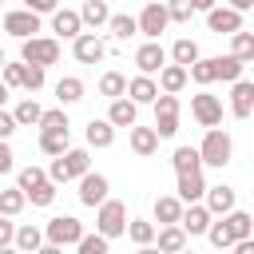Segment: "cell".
Wrapping results in <instances>:
<instances>
[{
	"mask_svg": "<svg viewBox=\"0 0 254 254\" xmlns=\"http://www.w3.org/2000/svg\"><path fill=\"white\" fill-rule=\"evenodd\" d=\"M91 171V155L83 151V147H71L67 155H60V159H52V167H48V183H71V179H83Z\"/></svg>",
	"mask_w": 254,
	"mask_h": 254,
	"instance_id": "6da1fadb",
	"label": "cell"
},
{
	"mask_svg": "<svg viewBox=\"0 0 254 254\" xmlns=\"http://www.w3.org/2000/svg\"><path fill=\"white\" fill-rule=\"evenodd\" d=\"M230 155H234V139H230V131H222V127H214V131H206L202 135V143H198V159H202V167H226L230 163Z\"/></svg>",
	"mask_w": 254,
	"mask_h": 254,
	"instance_id": "7a4b0ae2",
	"label": "cell"
},
{
	"mask_svg": "<svg viewBox=\"0 0 254 254\" xmlns=\"http://www.w3.org/2000/svg\"><path fill=\"white\" fill-rule=\"evenodd\" d=\"M87 230H83V222L75 218V214H56V218H48V226H44V242L48 246H79V238H83Z\"/></svg>",
	"mask_w": 254,
	"mask_h": 254,
	"instance_id": "3957f363",
	"label": "cell"
},
{
	"mask_svg": "<svg viewBox=\"0 0 254 254\" xmlns=\"http://www.w3.org/2000/svg\"><path fill=\"white\" fill-rule=\"evenodd\" d=\"M60 60V40L56 36H36V40H24L20 44V64H32V67H52Z\"/></svg>",
	"mask_w": 254,
	"mask_h": 254,
	"instance_id": "277c9868",
	"label": "cell"
},
{
	"mask_svg": "<svg viewBox=\"0 0 254 254\" xmlns=\"http://www.w3.org/2000/svg\"><path fill=\"white\" fill-rule=\"evenodd\" d=\"M95 234L99 238H119V234H127V206L119 202V198H107L99 210H95Z\"/></svg>",
	"mask_w": 254,
	"mask_h": 254,
	"instance_id": "5b68a950",
	"label": "cell"
},
{
	"mask_svg": "<svg viewBox=\"0 0 254 254\" xmlns=\"http://www.w3.org/2000/svg\"><path fill=\"white\" fill-rule=\"evenodd\" d=\"M139 24V36H147V44H159V36L167 32L171 16H167V4H143V12L135 16Z\"/></svg>",
	"mask_w": 254,
	"mask_h": 254,
	"instance_id": "8992f818",
	"label": "cell"
},
{
	"mask_svg": "<svg viewBox=\"0 0 254 254\" xmlns=\"http://www.w3.org/2000/svg\"><path fill=\"white\" fill-rule=\"evenodd\" d=\"M155 135L159 139L179 135V95H159L155 99Z\"/></svg>",
	"mask_w": 254,
	"mask_h": 254,
	"instance_id": "52a82bcc",
	"label": "cell"
},
{
	"mask_svg": "<svg viewBox=\"0 0 254 254\" xmlns=\"http://www.w3.org/2000/svg\"><path fill=\"white\" fill-rule=\"evenodd\" d=\"M190 115L198 119V127L214 131V127L222 123V99L210 95V91H198V95H190Z\"/></svg>",
	"mask_w": 254,
	"mask_h": 254,
	"instance_id": "ba28073f",
	"label": "cell"
},
{
	"mask_svg": "<svg viewBox=\"0 0 254 254\" xmlns=\"http://www.w3.org/2000/svg\"><path fill=\"white\" fill-rule=\"evenodd\" d=\"M107 190H111L107 175H99V171H87V175L79 179V190H75V194H79V202H83V206H95V210H99V206L111 198Z\"/></svg>",
	"mask_w": 254,
	"mask_h": 254,
	"instance_id": "9c48e42d",
	"label": "cell"
},
{
	"mask_svg": "<svg viewBox=\"0 0 254 254\" xmlns=\"http://www.w3.org/2000/svg\"><path fill=\"white\" fill-rule=\"evenodd\" d=\"M4 32L16 36L20 44H24V40H36L40 16H32V12H24V8H12V12H4Z\"/></svg>",
	"mask_w": 254,
	"mask_h": 254,
	"instance_id": "30bf717a",
	"label": "cell"
},
{
	"mask_svg": "<svg viewBox=\"0 0 254 254\" xmlns=\"http://www.w3.org/2000/svg\"><path fill=\"white\" fill-rule=\"evenodd\" d=\"M135 67H139V75L155 79V75L167 67V48H163V44H139V48H135Z\"/></svg>",
	"mask_w": 254,
	"mask_h": 254,
	"instance_id": "8fae6325",
	"label": "cell"
},
{
	"mask_svg": "<svg viewBox=\"0 0 254 254\" xmlns=\"http://www.w3.org/2000/svg\"><path fill=\"white\" fill-rule=\"evenodd\" d=\"M202 206L210 210V218H226L230 210H238V206H234V187H226V183H218V187H206V198H202Z\"/></svg>",
	"mask_w": 254,
	"mask_h": 254,
	"instance_id": "7c38bea8",
	"label": "cell"
},
{
	"mask_svg": "<svg viewBox=\"0 0 254 254\" xmlns=\"http://www.w3.org/2000/svg\"><path fill=\"white\" fill-rule=\"evenodd\" d=\"M52 32H56V40H79L83 36V24H79V12L75 8H56V16H52Z\"/></svg>",
	"mask_w": 254,
	"mask_h": 254,
	"instance_id": "4fadbf2b",
	"label": "cell"
},
{
	"mask_svg": "<svg viewBox=\"0 0 254 254\" xmlns=\"http://www.w3.org/2000/svg\"><path fill=\"white\" fill-rule=\"evenodd\" d=\"M175 198H179L183 206H194V202H202V198H206V179H202V171H194V175H179Z\"/></svg>",
	"mask_w": 254,
	"mask_h": 254,
	"instance_id": "5bb4252c",
	"label": "cell"
},
{
	"mask_svg": "<svg viewBox=\"0 0 254 254\" xmlns=\"http://www.w3.org/2000/svg\"><path fill=\"white\" fill-rule=\"evenodd\" d=\"M230 115L234 119H250L254 115V79H238L230 87Z\"/></svg>",
	"mask_w": 254,
	"mask_h": 254,
	"instance_id": "9a60e30c",
	"label": "cell"
},
{
	"mask_svg": "<svg viewBox=\"0 0 254 254\" xmlns=\"http://www.w3.org/2000/svg\"><path fill=\"white\" fill-rule=\"evenodd\" d=\"M206 28H210V32H218V36H222V32H226V36H234V32H242V16H238L234 8H226V4H222V8L214 4V8L206 12Z\"/></svg>",
	"mask_w": 254,
	"mask_h": 254,
	"instance_id": "2e32d148",
	"label": "cell"
},
{
	"mask_svg": "<svg viewBox=\"0 0 254 254\" xmlns=\"http://www.w3.org/2000/svg\"><path fill=\"white\" fill-rule=\"evenodd\" d=\"M71 56H75L79 64H99V60L107 56V44H103L95 32H83V36L71 44Z\"/></svg>",
	"mask_w": 254,
	"mask_h": 254,
	"instance_id": "e0dca14e",
	"label": "cell"
},
{
	"mask_svg": "<svg viewBox=\"0 0 254 254\" xmlns=\"http://www.w3.org/2000/svg\"><path fill=\"white\" fill-rule=\"evenodd\" d=\"M210 210L202 206V202H194V206H183V218H179V230L183 234H206L210 230Z\"/></svg>",
	"mask_w": 254,
	"mask_h": 254,
	"instance_id": "ac0fdd59",
	"label": "cell"
},
{
	"mask_svg": "<svg viewBox=\"0 0 254 254\" xmlns=\"http://www.w3.org/2000/svg\"><path fill=\"white\" fill-rule=\"evenodd\" d=\"M127 99H131L135 107H143V103L155 107V99H159V83L147 79V75H135V79H127Z\"/></svg>",
	"mask_w": 254,
	"mask_h": 254,
	"instance_id": "d6986e66",
	"label": "cell"
},
{
	"mask_svg": "<svg viewBox=\"0 0 254 254\" xmlns=\"http://www.w3.org/2000/svg\"><path fill=\"white\" fill-rule=\"evenodd\" d=\"M167 60H171L175 67H194V64L202 60V52H198V44H194V40H187V36H183V40H175V44H171Z\"/></svg>",
	"mask_w": 254,
	"mask_h": 254,
	"instance_id": "ffe728a7",
	"label": "cell"
},
{
	"mask_svg": "<svg viewBox=\"0 0 254 254\" xmlns=\"http://www.w3.org/2000/svg\"><path fill=\"white\" fill-rule=\"evenodd\" d=\"M159 95H179L187 83H190V75H187V67H175V64H167L163 71H159Z\"/></svg>",
	"mask_w": 254,
	"mask_h": 254,
	"instance_id": "44dd1931",
	"label": "cell"
},
{
	"mask_svg": "<svg viewBox=\"0 0 254 254\" xmlns=\"http://www.w3.org/2000/svg\"><path fill=\"white\" fill-rule=\"evenodd\" d=\"M107 123H111V127H139V107L123 95V99H115V103L107 107Z\"/></svg>",
	"mask_w": 254,
	"mask_h": 254,
	"instance_id": "7402d4cb",
	"label": "cell"
},
{
	"mask_svg": "<svg viewBox=\"0 0 254 254\" xmlns=\"http://www.w3.org/2000/svg\"><path fill=\"white\" fill-rule=\"evenodd\" d=\"M179 218H183V202L175 194H159L155 198V222L159 226H179Z\"/></svg>",
	"mask_w": 254,
	"mask_h": 254,
	"instance_id": "603a6c76",
	"label": "cell"
},
{
	"mask_svg": "<svg viewBox=\"0 0 254 254\" xmlns=\"http://www.w3.org/2000/svg\"><path fill=\"white\" fill-rule=\"evenodd\" d=\"M155 250H159V254H183V250H187V234H183L179 226H159Z\"/></svg>",
	"mask_w": 254,
	"mask_h": 254,
	"instance_id": "cb8c5ba5",
	"label": "cell"
},
{
	"mask_svg": "<svg viewBox=\"0 0 254 254\" xmlns=\"http://www.w3.org/2000/svg\"><path fill=\"white\" fill-rule=\"evenodd\" d=\"M40 151L52 155V159L67 155L71 151V131H40Z\"/></svg>",
	"mask_w": 254,
	"mask_h": 254,
	"instance_id": "d4e9b609",
	"label": "cell"
},
{
	"mask_svg": "<svg viewBox=\"0 0 254 254\" xmlns=\"http://www.w3.org/2000/svg\"><path fill=\"white\" fill-rule=\"evenodd\" d=\"M131 151L139 155V159H147V155H155L159 151V135H155V127H131Z\"/></svg>",
	"mask_w": 254,
	"mask_h": 254,
	"instance_id": "484cf974",
	"label": "cell"
},
{
	"mask_svg": "<svg viewBox=\"0 0 254 254\" xmlns=\"http://www.w3.org/2000/svg\"><path fill=\"white\" fill-rule=\"evenodd\" d=\"M12 119H16V127H40V119H44V107H40L32 95H24V99L16 103V111H12Z\"/></svg>",
	"mask_w": 254,
	"mask_h": 254,
	"instance_id": "4316f807",
	"label": "cell"
},
{
	"mask_svg": "<svg viewBox=\"0 0 254 254\" xmlns=\"http://www.w3.org/2000/svg\"><path fill=\"white\" fill-rule=\"evenodd\" d=\"M155 234H159V226L151 218H127V238L135 246H155Z\"/></svg>",
	"mask_w": 254,
	"mask_h": 254,
	"instance_id": "83f0119b",
	"label": "cell"
},
{
	"mask_svg": "<svg viewBox=\"0 0 254 254\" xmlns=\"http://www.w3.org/2000/svg\"><path fill=\"white\" fill-rule=\"evenodd\" d=\"M20 254H36L40 246H44V230L40 226H32V222H24V226H16V242H12Z\"/></svg>",
	"mask_w": 254,
	"mask_h": 254,
	"instance_id": "f1b7e54d",
	"label": "cell"
},
{
	"mask_svg": "<svg viewBox=\"0 0 254 254\" xmlns=\"http://www.w3.org/2000/svg\"><path fill=\"white\" fill-rule=\"evenodd\" d=\"M56 99H60V107L79 103V99H83V79H79V75H64V79L56 83Z\"/></svg>",
	"mask_w": 254,
	"mask_h": 254,
	"instance_id": "f546056e",
	"label": "cell"
},
{
	"mask_svg": "<svg viewBox=\"0 0 254 254\" xmlns=\"http://www.w3.org/2000/svg\"><path fill=\"white\" fill-rule=\"evenodd\" d=\"M171 163H175V175H194V171H202V159H198V147H175V155H171Z\"/></svg>",
	"mask_w": 254,
	"mask_h": 254,
	"instance_id": "4dcf8cb0",
	"label": "cell"
},
{
	"mask_svg": "<svg viewBox=\"0 0 254 254\" xmlns=\"http://www.w3.org/2000/svg\"><path fill=\"white\" fill-rule=\"evenodd\" d=\"M222 222H226V230H230V238H234V242H242V238H254V218H250L246 210H230Z\"/></svg>",
	"mask_w": 254,
	"mask_h": 254,
	"instance_id": "1f68e13d",
	"label": "cell"
},
{
	"mask_svg": "<svg viewBox=\"0 0 254 254\" xmlns=\"http://www.w3.org/2000/svg\"><path fill=\"white\" fill-rule=\"evenodd\" d=\"M111 20V8L103 4V0H87L83 8H79V24H87V28H103Z\"/></svg>",
	"mask_w": 254,
	"mask_h": 254,
	"instance_id": "d6a6232c",
	"label": "cell"
},
{
	"mask_svg": "<svg viewBox=\"0 0 254 254\" xmlns=\"http://www.w3.org/2000/svg\"><path fill=\"white\" fill-rule=\"evenodd\" d=\"M99 95H107L111 103L123 99V95H127V75H123V71H103V75H99Z\"/></svg>",
	"mask_w": 254,
	"mask_h": 254,
	"instance_id": "836d02e7",
	"label": "cell"
},
{
	"mask_svg": "<svg viewBox=\"0 0 254 254\" xmlns=\"http://www.w3.org/2000/svg\"><path fill=\"white\" fill-rule=\"evenodd\" d=\"M111 143H115V127H111L107 119H91V123H87V147H99V151H103V147H111Z\"/></svg>",
	"mask_w": 254,
	"mask_h": 254,
	"instance_id": "e575fe53",
	"label": "cell"
},
{
	"mask_svg": "<svg viewBox=\"0 0 254 254\" xmlns=\"http://www.w3.org/2000/svg\"><path fill=\"white\" fill-rule=\"evenodd\" d=\"M44 183H48V171L44 167H20V175H16V190H24V198L32 190H40Z\"/></svg>",
	"mask_w": 254,
	"mask_h": 254,
	"instance_id": "d590c367",
	"label": "cell"
},
{
	"mask_svg": "<svg viewBox=\"0 0 254 254\" xmlns=\"http://www.w3.org/2000/svg\"><path fill=\"white\" fill-rule=\"evenodd\" d=\"M107 28H111V36H115V40H131V36H139V24H135V16H131V12H111Z\"/></svg>",
	"mask_w": 254,
	"mask_h": 254,
	"instance_id": "8d00e7d4",
	"label": "cell"
},
{
	"mask_svg": "<svg viewBox=\"0 0 254 254\" xmlns=\"http://www.w3.org/2000/svg\"><path fill=\"white\" fill-rule=\"evenodd\" d=\"M214 71H218V79H222V83H230V87H234V83L242 79L246 64H238L234 56H214Z\"/></svg>",
	"mask_w": 254,
	"mask_h": 254,
	"instance_id": "74e56055",
	"label": "cell"
},
{
	"mask_svg": "<svg viewBox=\"0 0 254 254\" xmlns=\"http://www.w3.org/2000/svg\"><path fill=\"white\" fill-rule=\"evenodd\" d=\"M230 56L238 64H254V32H234L230 36Z\"/></svg>",
	"mask_w": 254,
	"mask_h": 254,
	"instance_id": "f35d334b",
	"label": "cell"
},
{
	"mask_svg": "<svg viewBox=\"0 0 254 254\" xmlns=\"http://www.w3.org/2000/svg\"><path fill=\"white\" fill-rule=\"evenodd\" d=\"M28 206V198H24V190H16V187H8V190H0V218H16L20 210Z\"/></svg>",
	"mask_w": 254,
	"mask_h": 254,
	"instance_id": "ab89813d",
	"label": "cell"
},
{
	"mask_svg": "<svg viewBox=\"0 0 254 254\" xmlns=\"http://www.w3.org/2000/svg\"><path fill=\"white\" fill-rule=\"evenodd\" d=\"M187 75H190L198 87H210V83L218 79V71H214V56H210V60H198L194 67H187Z\"/></svg>",
	"mask_w": 254,
	"mask_h": 254,
	"instance_id": "60d3db41",
	"label": "cell"
},
{
	"mask_svg": "<svg viewBox=\"0 0 254 254\" xmlns=\"http://www.w3.org/2000/svg\"><path fill=\"white\" fill-rule=\"evenodd\" d=\"M40 131H71L67 111H64V107H48V111H44V119H40Z\"/></svg>",
	"mask_w": 254,
	"mask_h": 254,
	"instance_id": "b9f144b4",
	"label": "cell"
},
{
	"mask_svg": "<svg viewBox=\"0 0 254 254\" xmlns=\"http://www.w3.org/2000/svg\"><path fill=\"white\" fill-rule=\"evenodd\" d=\"M44 79H48V71L44 67H32V64H24V75H20V87L32 95V91H40L44 87Z\"/></svg>",
	"mask_w": 254,
	"mask_h": 254,
	"instance_id": "7bdbcfd3",
	"label": "cell"
},
{
	"mask_svg": "<svg viewBox=\"0 0 254 254\" xmlns=\"http://www.w3.org/2000/svg\"><path fill=\"white\" fill-rule=\"evenodd\" d=\"M206 238H210V246H218V250H226V246H234V238H230V230H226V222H222V218H214V222H210V230H206Z\"/></svg>",
	"mask_w": 254,
	"mask_h": 254,
	"instance_id": "ee69618b",
	"label": "cell"
},
{
	"mask_svg": "<svg viewBox=\"0 0 254 254\" xmlns=\"http://www.w3.org/2000/svg\"><path fill=\"white\" fill-rule=\"evenodd\" d=\"M167 16H171V24H187L194 16V4L190 0H175V4H167Z\"/></svg>",
	"mask_w": 254,
	"mask_h": 254,
	"instance_id": "f6af8a7d",
	"label": "cell"
},
{
	"mask_svg": "<svg viewBox=\"0 0 254 254\" xmlns=\"http://www.w3.org/2000/svg\"><path fill=\"white\" fill-rule=\"evenodd\" d=\"M75 254H107V238H99V234H83L79 246H75Z\"/></svg>",
	"mask_w": 254,
	"mask_h": 254,
	"instance_id": "bcb514c9",
	"label": "cell"
},
{
	"mask_svg": "<svg viewBox=\"0 0 254 254\" xmlns=\"http://www.w3.org/2000/svg\"><path fill=\"white\" fill-rule=\"evenodd\" d=\"M56 190H60L56 183H44L40 190H32V194H28V202H32V206H52V202H56Z\"/></svg>",
	"mask_w": 254,
	"mask_h": 254,
	"instance_id": "7dc6e473",
	"label": "cell"
},
{
	"mask_svg": "<svg viewBox=\"0 0 254 254\" xmlns=\"http://www.w3.org/2000/svg\"><path fill=\"white\" fill-rule=\"evenodd\" d=\"M20 75H24V64H4V71H0V83L12 91V87H20Z\"/></svg>",
	"mask_w": 254,
	"mask_h": 254,
	"instance_id": "c3c4849f",
	"label": "cell"
},
{
	"mask_svg": "<svg viewBox=\"0 0 254 254\" xmlns=\"http://www.w3.org/2000/svg\"><path fill=\"white\" fill-rule=\"evenodd\" d=\"M56 8H60L56 0H28L24 4V12H32V16H56Z\"/></svg>",
	"mask_w": 254,
	"mask_h": 254,
	"instance_id": "681fc988",
	"label": "cell"
},
{
	"mask_svg": "<svg viewBox=\"0 0 254 254\" xmlns=\"http://www.w3.org/2000/svg\"><path fill=\"white\" fill-rule=\"evenodd\" d=\"M16 135V119H12V111H0V143H8Z\"/></svg>",
	"mask_w": 254,
	"mask_h": 254,
	"instance_id": "f907efd6",
	"label": "cell"
},
{
	"mask_svg": "<svg viewBox=\"0 0 254 254\" xmlns=\"http://www.w3.org/2000/svg\"><path fill=\"white\" fill-rule=\"evenodd\" d=\"M12 242H16V222L12 218H0V250L12 246Z\"/></svg>",
	"mask_w": 254,
	"mask_h": 254,
	"instance_id": "816d5d0a",
	"label": "cell"
},
{
	"mask_svg": "<svg viewBox=\"0 0 254 254\" xmlns=\"http://www.w3.org/2000/svg\"><path fill=\"white\" fill-rule=\"evenodd\" d=\"M16 167V155H12V147L8 143H0V175H8Z\"/></svg>",
	"mask_w": 254,
	"mask_h": 254,
	"instance_id": "f5cc1de1",
	"label": "cell"
},
{
	"mask_svg": "<svg viewBox=\"0 0 254 254\" xmlns=\"http://www.w3.org/2000/svg\"><path fill=\"white\" fill-rule=\"evenodd\" d=\"M230 250H234V254H254V238H242V242H234Z\"/></svg>",
	"mask_w": 254,
	"mask_h": 254,
	"instance_id": "db71d44e",
	"label": "cell"
},
{
	"mask_svg": "<svg viewBox=\"0 0 254 254\" xmlns=\"http://www.w3.org/2000/svg\"><path fill=\"white\" fill-rule=\"evenodd\" d=\"M36 254H64V250H60V246H48V242H44V246H40Z\"/></svg>",
	"mask_w": 254,
	"mask_h": 254,
	"instance_id": "11a10c76",
	"label": "cell"
},
{
	"mask_svg": "<svg viewBox=\"0 0 254 254\" xmlns=\"http://www.w3.org/2000/svg\"><path fill=\"white\" fill-rule=\"evenodd\" d=\"M8 95H12V91H8L4 83H0V111H4V103H8Z\"/></svg>",
	"mask_w": 254,
	"mask_h": 254,
	"instance_id": "9f6ffc18",
	"label": "cell"
},
{
	"mask_svg": "<svg viewBox=\"0 0 254 254\" xmlns=\"http://www.w3.org/2000/svg\"><path fill=\"white\" fill-rule=\"evenodd\" d=\"M135 254H159V250H155V246H139Z\"/></svg>",
	"mask_w": 254,
	"mask_h": 254,
	"instance_id": "6f0895ef",
	"label": "cell"
},
{
	"mask_svg": "<svg viewBox=\"0 0 254 254\" xmlns=\"http://www.w3.org/2000/svg\"><path fill=\"white\" fill-rule=\"evenodd\" d=\"M0 254H20V250H16V246H4V250H0Z\"/></svg>",
	"mask_w": 254,
	"mask_h": 254,
	"instance_id": "680465c9",
	"label": "cell"
},
{
	"mask_svg": "<svg viewBox=\"0 0 254 254\" xmlns=\"http://www.w3.org/2000/svg\"><path fill=\"white\" fill-rule=\"evenodd\" d=\"M4 64H8V56H4V48H0V71H4Z\"/></svg>",
	"mask_w": 254,
	"mask_h": 254,
	"instance_id": "91938a15",
	"label": "cell"
},
{
	"mask_svg": "<svg viewBox=\"0 0 254 254\" xmlns=\"http://www.w3.org/2000/svg\"><path fill=\"white\" fill-rule=\"evenodd\" d=\"M183 254H194V250H183Z\"/></svg>",
	"mask_w": 254,
	"mask_h": 254,
	"instance_id": "94428289",
	"label": "cell"
}]
</instances>
